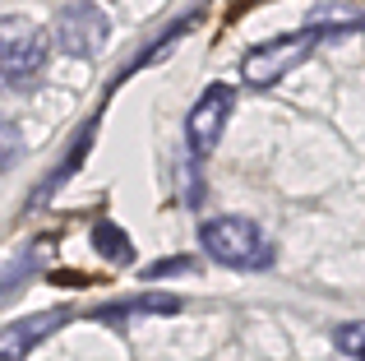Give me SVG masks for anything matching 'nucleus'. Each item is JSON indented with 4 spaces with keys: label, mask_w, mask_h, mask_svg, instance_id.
I'll list each match as a JSON object with an SVG mask.
<instances>
[{
    "label": "nucleus",
    "mask_w": 365,
    "mask_h": 361,
    "mask_svg": "<svg viewBox=\"0 0 365 361\" xmlns=\"http://www.w3.org/2000/svg\"><path fill=\"white\" fill-rule=\"evenodd\" d=\"M199 245H204L208 260H217L222 269H236V273H259V269L273 264L268 236L259 232L250 218H236V213L204 218V223H199Z\"/></svg>",
    "instance_id": "nucleus-1"
},
{
    "label": "nucleus",
    "mask_w": 365,
    "mask_h": 361,
    "mask_svg": "<svg viewBox=\"0 0 365 361\" xmlns=\"http://www.w3.org/2000/svg\"><path fill=\"white\" fill-rule=\"evenodd\" d=\"M46 61H51V33L42 24L24 14L0 19V83L28 88L46 74Z\"/></svg>",
    "instance_id": "nucleus-2"
},
{
    "label": "nucleus",
    "mask_w": 365,
    "mask_h": 361,
    "mask_svg": "<svg viewBox=\"0 0 365 361\" xmlns=\"http://www.w3.org/2000/svg\"><path fill=\"white\" fill-rule=\"evenodd\" d=\"M324 42V28L310 24L301 28V33H282V37H268V42H259L255 51H245L241 61V79L250 88H273L277 79H287V74L296 70V65L310 61V51Z\"/></svg>",
    "instance_id": "nucleus-3"
},
{
    "label": "nucleus",
    "mask_w": 365,
    "mask_h": 361,
    "mask_svg": "<svg viewBox=\"0 0 365 361\" xmlns=\"http://www.w3.org/2000/svg\"><path fill=\"white\" fill-rule=\"evenodd\" d=\"M107 14H102V5H93V0H70V5H61V14L51 19V46L65 56H74V61H88V56H98L102 46H107Z\"/></svg>",
    "instance_id": "nucleus-4"
},
{
    "label": "nucleus",
    "mask_w": 365,
    "mask_h": 361,
    "mask_svg": "<svg viewBox=\"0 0 365 361\" xmlns=\"http://www.w3.org/2000/svg\"><path fill=\"white\" fill-rule=\"evenodd\" d=\"M232 107H236L232 83H208V88L195 98V107L185 111V148H190L195 163H204V158L222 144V130H227V121H232Z\"/></svg>",
    "instance_id": "nucleus-5"
},
{
    "label": "nucleus",
    "mask_w": 365,
    "mask_h": 361,
    "mask_svg": "<svg viewBox=\"0 0 365 361\" xmlns=\"http://www.w3.org/2000/svg\"><path fill=\"white\" fill-rule=\"evenodd\" d=\"M65 310H42V315H24V320H9L0 329V361H24L33 357L56 329H65Z\"/></svg>",
    "instance_id": "nucleus-6"
},
{
    "label": "nucleus",
    "mask_w": 365,
    "mask_h": 361,
    "mask_svg": "<svg viewBox=\"0 0 365 361\" xmlns=\"http://www.w3.org/2000/svg\"><path fill=\"white\" fill-rule=\"evenodd\" d=\"M180 306H185V301L171 297V292H148V297H130V301H116V306H102L93 320H102V325H125V320H134V315H176Z\"/></svg>",
    "instance_id": "nucleus-7"
},
{
    "label": "nucleus",
    "mask_w": 365,
    "mask_h": 361,
    "mask_svg": "<svg viewBox=\"0 0 365 361\" xmlns=\"http://www.w3.org/2000/svg\"><path fill=\"white\" fill-rule=\"evenodd\" d=\"M93 245H98V255H102V260H111V264H130L134 260L130 236H125L116 223H107V218H98V223H93Z\"/></svg>",
    "instance_id": "nucleus-8"
},
{
    "label": "nucleus",
    "mask_w": 365,
    "mask_h": 361,
    "mask_svg": "<svg viewBox=\"0 0 365 361\" xmlns=\"http://www.w3.org/2000/svg\"><path fill=\"white\" fill-rule=\"evenodd\" d=\"M333 343H338L342 357L365 361V320H347V325H338V329H333Z\"/></svg>",
    "instance_id": "nucleus-9"
},
{
    "label": "nucleus",
    "mask_w": 365,
    "mask_h": 361,
    "mask_svg": "<svg viewBox=\"0 0 365 361\" xmlns=\"http://www.w3.org/2000/svg\"><path fill=\"white\" fill-rule=\"evenodd\" d=\"M19 158H24V135L14 121H0V172H9Z\"/></svg>",
    "instance_id": "nucleus-10"
}]
</instances>
